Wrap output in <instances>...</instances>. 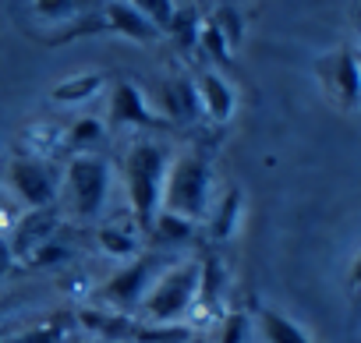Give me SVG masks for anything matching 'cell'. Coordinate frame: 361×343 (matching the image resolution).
<instances>
[{
    "mask_svg": "<svg viewBox=\"0 0 361 343\" xmlns=\"http://www.w3.org/2000/svg\"><path fill=\"white\" fill-rule=\"evenodd\" d=\"M354 283H361V258H357V266H354Z\"/></svg>",
    "mask_w": 361,
    "mask_h": 343,
    "instance_id": "cell-30",
    "label": "cell"
},
{
    "mask_svg": "<svg viewBox=\"0 0 361 343\" xmlns=\"http://www.w3.org/2000/svg\"><path fill=\"white\" fill-rule=\"evenodd\" d=\"M170 251H159V248H149V251H138L131 262H124L99 290H96V304L106 308V311H121V315H135L138 304L145 301V294L152 290V283L166 273L170 266Z\"/></svg>",
    "mask_w": 361,
    "mask_h": 343,
    "instance_id": "cell-5",
    "label": "cell"
},
{
    "mask_svg": "<svg viewBox=\"0 0 361 343\" xmlns=\"http://www.w3.org/2000/svg\"><path fill=\"white\" fill-rule=\"evenodd\" d=\"M0 343H64V325L61 322H50V325H36L29 332H18V336H8Z\"/></svg>",
    "mask_w": 361,
    "mask_h": 343,
    "instance_id": "cell-28",
    "label": "cell"
},
{
    "mask_svg": "<svg viewBox=\"0 0 361 343\" xmlns=\"http://www.w3.org/2000/svg\"><path fill=\"white\" fill-rule=\"evenodd\" d=\"M99 4L103 0H32V11L39 22L61 29V25H71V22L99 11Z\"/></svg>",
    "mask_w": 361,
    "mask_h": 343,
    "instance_id": "cell-17",
    "label": "cell"
},
{
    "mask_svg": "<svg viewBox=\"0 0 361 343\" xmlns=\"http://www.w3.org/2000/svg\"><path fill=\"white\" fill-rule=\"evenodd\" d=\"M68 258H75V248H71V244L57 234L54 241H47V244H43V248L29 258V266H36V269H54V266H64Z\"/></svg>",
    "mask_w": 361,
    "mask_h": 343,
    "instance_id": "cell-23",
    "label": "cell"
},
{
    "mask_svg": "<svg viewBox=\"0 0 361 343\" xmlns=\"http://www.w3.org/2000/svg\"><path fill=\"white\" fill-rule=\"evenodd\" d=\"M85 343H103V339H85Z\"/></svg>",
    "mask_w": 361,
    "mask_h": 343,
    "instance_id": "cell-32",
    "label": "cell"
},
{
    "mask_svg": "<svg viewBox=\"0 0 361 343\" xmlns=\"http://www.w3.org/2000/svg\"><path fill=\"white\" fill-rule=\"evenodd\" d=\"M213 202H216V177H213L209 156L199 149L173 152L166 188H163V213L180 216L188 223H206Z\"/></svg>",
    "mask_w": 361,
    "mask_h": 343,
    "instance_id": "cell-2",
    "label": "cell"
},
{
    "mask_svg": "<svg viewBox=\"0 0 361 343\" xmlns=\"http://www.w3.org/2000/svg\"><path fill=\"white\" fill-rule=\"evenodd\" d=\"M213 25L227 36V43L231 46H238L241 43V32H245V25H241V15L231 8V4H220L216 11H213Z\"/></svg>",
    "mask_w": 361,
    "mask_h": 343,
    "instance_id": "cell-27",
    "label": "cell"
},
{
    "mask_svg": "<svg viewBox=\"0 0 361 343\" xmlns=\"http://www.w3.org/2000/svg\"><path fill=\"white\" fill-rule=\"evenodd\" d=\"M15 266V255H11V248H8V241H0V280L8 276V269Z\"/></svg>",
    "mask_w": 361,
    "mask_h": 343,
    "instance_id": "cell-29",
    "label": "cell"
},
{
    "mask_svg": "<svg viewBox=\"0 0 361 343\" xmlns=\"http://www.w3.org/2000/svg\"><path fill=\"white\" fill-rule=\"evenodd\" d=\"M252 332V318L245 311H227L220 318V343H245Z\"/></svg>",
    "mask_w": 361,
    "mask_h": 343,
    "instance_id": "cell-26",
    "label": "cell"
},
{
    "mask_svg": "<svg viewBox=\"0 0 361 343\" xmlns=\"http://www.w3.org/2000/svg\"><path fill=\"white\" fill-rule=\"evenodd\" d=\"M22 216H25V206L4 188L0 192V241H11V234H15Z\"/></svg>",
    "mask_w": 361,
    "mask_h": 343,
    "instance_id": "cell-25",
    "label": "cell"
},
{
    "mask_svg": "<svg viewBox=\"0 0 361 343\" xmlns=\"http://www.w3.org/2000/svg\"><path fill=\"white\" fill-rule=\"evenodd\" d=\"M192 343H202V339H192Z\"/></svg>",
    "mask_w": 361,
    "mask_h": 343,
    "instance_id": "cell-33",
    "label": "cell"
},
{
    "mask_svg": "<svg viewBox=\"0 0 361 343\" xmlns=\"http://www.w3.org/2000/svg\"><path fill=\"white\" fill-rule=\"evenodd\" d=\"M99 18H103V29H106V32L124 36V39L142 43V46H152V43L163 36L145 15H138V11L128 4V0H103V4H99Z\"/></svg>",
    "mask_w": 361,
    "mask_h": 343,
    "instance_id": "cell-10",
    "label": "cell"
},
{
    "mask_svg": "<svg viewBox=\"0 0 361 343\" xmlns=\"http://www.w3.org/2000/svg\"><path fill=\"white\" fill-rule=\"evenodd\" d=\"M163 96H166V106H163V117L166 120H199L202 117V103H199V89H195V75L180 71L173 78H166L163 85Z\"/></svg>",
    "mask_w": 361,
    "mask_h": 343,
    "instance_id": "cell-12",
    "label": "cell"
},
{
    "mask_svg": "<svg viewBox=\"0 0 361 343\" xmlns=\"http://www.w3.org/2000/svg\"><path fill=\"white\" fill-rule=\"evenodd\" d=\"M106 85H110L106 75H99V71H85V75H71V78L57 82V85L50 89V99H54L57 106H82V103H92Z\"/></svg>",
    "mask_w": 361,
    "mask_h": 343,
    "instance_id": "cell-14",
    "label": "cell"
},
{
    "mask_svg": "<svg viewBox=\"0 0 361 343\" xmlns=\"http://www.w3.org/2000/svg\"><path fill=\"white\" fill-rule=\"evenodd\" d=\"M106 135V124L99 117H75L71 124H64V145L71 152H92V145H99Z\"/></svg>",
    "mask_w": 361,
    "mask_h": 343,
    "instance_id": "cell-21",
    "label": "cell"
},
{
    "mask_svg": "<svg viewBox=\"0 0 361 343\" xmlns=\"http://www.w3.org/2000/svg\"><path fill=\"white\" fill-rule=\"evenodd\" d=\"M170 163H173V145L163 138H135L121 159L131 220L142 234H149L156 216L163 213V188H166Z\"/></svg>",
    "mask_w": 361,
    "mask_h": 343,
    "instance_id": "cell-1",
    "label": "cell"
},
{
    "mask_svg": "<svg viewBox=\"0 0 361 343\" xmlns=\"http://www.w3.org/2000/svg\"><path fill=\"white\" fill-rule=\"evenodd\" d=\"M199 32H202V18L195 15V8L173 11V18H170V25H166V36L177 43L180 54H195V50H199Z\"/></svg>",
    "mask_w": 361,
    "mask_h": 343,
    "instance_id": "cell-20",
    "label": "cell"
},
{
    "mask_svg": "<svg viewBox=\"0 0 361 343\" xmlns=\"http://www.w3.org/2000/svg\"><path fill=\"white\" fill-rule=\"evenodd\" d=\"M255 322H259V332L266 343H312L287 315L273 311V308H259L255 311Z\"/></svg>",
    "mask_w": 361,
    "mask_h": 343,
    "instance_id": "cell-19",
    "label": "cell"
},
{
    "mask_svg": "<svg viewBox=\"0 0 361 343\" xmlns=\"http://www.w3.org/2000/svg\"><path fill=\"white\" fill-rule=\"evenodd\" d=\"M61 174L64 166H57V159H36V156L15 152L8 159V192L25 209H47V206H57Z\"/></svg>",
    "mask_w": 361,
    "mask_h": 343,
    "instance_id": "cell-6",
    "label": "cell"
},
{
    "mask_svg": "<svg viewBox=\"0 0 361 343\" xmlns=\"http://www.w3.org/2000/svg\"><path fill=\"white\" fill-rule=\"evenodd\" d=\"M241 209H245L241 188H227V192L213 202V209H209V216H206L209 237H213V241H231L234 230H238V223H241Z\"/></svg>",
    "mask_w": 361,
    "mask_h": 343,
    "instance_id": "cell-15",
    "label": "cell"
},
{
    "mask_svg": "<svg viewBox=\"0 0 361 343\" xmlns=\"http://www.w3.org/2000/svg\"><path fill=\"white\" fill-rule=\"evenodd\" d=\"M142 230L135 227V223H103L99 230H96V244L110 255V258H124V262H131L138 251H142V237H138Z\"/></svg>",
    "mask_w": 361,
    "mask_h": 343,
    "instance_id": "cell-16",
    "label": "cell"
},
{
    "mask_svg": "<svg viewBox=\"0 0 361 343\" xmlns=\"http://www.w3.org/2000/svg\"><path fill=\"white\" fill-rule=\"evenodd\" d=\"M195 89H199V103H202V113L213 120V124H227L238 110V92L234 85L216 71V68H202L195 71Z\"/></svg>",
    "mask_w": 361,
    "mask_h": 343,
    "instance_id": "cell-11",
    "label": "cell"
},
{
    "mask_svg": "<svg viewBox=\"0 0 361 343\" xmlns=\"http://www.w3.org/2000/svg\"><path fill=\"white\" fill-rule=\"evenodd\" d=\"M354 61H357V75H361V50H354Z\"/></svg>",
    "mask_w": 361,
    "mask_h": 343,
    "instance_id": "cell-31",
    "label": "cell"
},
{
    "mask_svg": "<svg viewBox=\"0 0 361 343\" xmlns=\"http://www.w3.org/2000/svg\"><path fill=\"white\" fill-rule=\"evenodd\" d=\"M199 50L213 61V64H231L234 46L227 43V36L213 25V18H202V32H199Z\"/></svg>",
    "mask_w": 361,
    "mask_h": 343,
    "instance_id": "cell-22",
    "label": "cell"
},
{
    "mask_svg": "<svg viewBox=\"0 0 361 343\" xmlns=\"http://www.w3.org/2000/svg\"><path fill=\"white\" fill-rule=\"evenodd\" d=\"M128 4H131L138 15H145L159 32H166V25H170V18H173V11H177L173 0H128Z\"/></svg>",
    "mask_w": 361,
    "mask_h": 343,
    "instance_id": "cell-24",
    "label": "cell"
},
{
    "mask_svg": "<svg viewBox=\"0 0 361 343\" xmlns=\"http://www.w3.org/2000/svg\"><path fill=\"white\" fill-rule=\"evenodd\" d=\"M61 234V209L57 206H47V209H25V216L18 220L8 248L15 255V262H29L47 241H54Z\"/></svg>",
    "mask_w": 361,
    "mask_h": 343,
    "instance_id": "cell-9",
    "label": "cell"
},
{
    "mask_svg": "<svg viewBox=\"0 0 361 343\" xmlns=\"http://www.w3.org/2000/svg\"><path fill=\"white\" fill-rule=\"evenodd\" d=\"M114 170L96 152H75L61 174V195L57 209L71 213L75 220H99L110 199Z\"/></svg>",
    "mask_w": 361,
    "mask_h": 343,
    "instance_id": "cell-3",
    "label": "cell"
},
{
    "mask_svg": "<svg viewBox=\"0 0 361 343\" xmlns=\"http://www.w3.org/2000/svg\"><path fill=\"white\" fill-rule=\"evenodd\" d=\"M18 152L22 156H36V159H57L68 145H64V124L57 120H32L22 135H18Z\"/></svg>",
    "mask_w": 361,
    "mask_h": 343,
    "instance_id": "cell-13",
    "label": "cell"
},
{
    "mask_svg": "<svg viewBox=\"0 0 361 343\" xmlns=\"http://www.w3.org/2000/svg\"><path fill=\"white\" fill-rule=\"evenodd\" d=\"M319 78H322V89L329 92L333 103L354 110L361 106V75H357V61H354V50H333L322 57L319 64Z\"/></svg>",
    "mask_w": 361,
    "mask_h": 343,
    "instance_id": "cell-8",
    "label": "cell"
},
{
    "mask_svg": "<svg viewBox=\"0 0 361 343\" xmlns=\"http://www.w3.org/2000/svg\"><path fill=\"white\" fill-rule=\"evenodd\" d=\"M199 297V258H173L166 273L152 283L138 315L145 325H177L185 322Z\"/></svg>",
    "mask_w": 361,
    "mask_h": 343,
    "instance_id": "cell-4",
    "label": "cell"
},
{
    "mask_svg": "<svg viewBox=\"0 0 361 343\" xmlns=\"http://www.w3.org/2000/svg\"><path fill=\"white\" fill-rule=\"evenodd\" d=\"M110 124L114 127H142V131L170 127V120L149 103L142 85H135V82H114L110 85Z\"/></svg>",
    "mask_w": 361,
    "mask_h": 343,
    "instance_id": "cell-7",
    "label": "cell"
},
{
    "mask_svg": "<svg viewBox=\"0 0 361 343\" xmlns=\"http://www.w3.org/2000/svg\"><path fill=\"white\" fill-rule=\"evenodd\" d=\"M149 237L156 241L159 251H173V248L188 244L195 237V223L180 220V216H170V213H159L156 223H152V230H149Z\"/></svg>",
    "mask_w": 361,
    "mask_h": 343,
    "instance_id": "cell-18",
    "label": "cell"
}]
</instances>
